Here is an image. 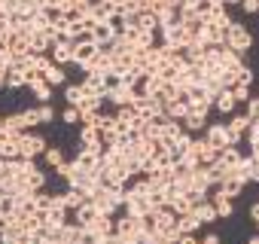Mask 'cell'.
<instances>
[{
  "mask_svg": "<svg viewBox=\"0 0 259 244\" xmlns=\"http://www.w3.org/2000/svg\"><path fill=\"white\" fill-rule=\"evenodd\" d=\"M226 46H229L232 52H238V55H247V52L253 49V34L247 31V25L232 22V25L226 28Z\"/></svg>",
  "mask_w": 259,
  "mask_h": 244,
  "instance_id": "1",
  "label": "cell"
},
{
  "mask_svg": "<svg viewBox=\"0 0 259 244\" xmlns=\"http://www.w3.org/2000/svg\"><path fill=\"white\" fill-rule=\"evenodd\" d=\"M19 150H22V159H40V156L49 150V144H46V138H43V135L25 132V135L19 138Z\"/></svg>",
  "mask_w": 259,
  "mask_h": 244,
  "instance_id": "2",
  "label": "cell"
},
{
  "mask_svg": "<svg viewBox=\"0 0 259 244\" xmlns=\"http://www.w3.org/2000/svg\"><path fill=\"white\" fill-rule=\"evenodd\" d=\"M201 138L210 147H217V150H229L232 147V138H229V126H226V122H207V129H204Z\"/></svg>",
  "mask_w": 259,
  "mask_h": 244,
  "instance_id": "3",
  "label": "cell"
},
{
  "mask_svg": "<svg viewBox=\"0 0 259 244\" xmlns=\"http://www.w3.org/2000/svg\"><path fill=\"white\" fill-rule=\"evenodd\" d=\"M159 40H162L165 46H171V49H183V46L189 43V31H186L183 22H177V25L159 28Z\"/></svg>",
  "mask_w": 259,
  "mask_h": 244,
  "instance_id": "4",
  "label": "cell"
},
{
  "mask_svg": "<svg viewBox=\"0 0 259 244\" xmlns=\"http://www.w3.org/2000/svg\"><path fill=\"white\" fill-rule=\"evenodd\" d=\"M226 126H229V138H232V147H238V144L247 138L250 126H253V119H250L247 113H232V119L226 122Z\"/></svg>",
  "mask_w": 259,
  "mask_h": 244,
  "instance_id": "5",
  "label": "cell"
},
{
  "mask_svg": "<svg viewBox=\"0 0 259 244\" xmlns=\"http://www.w3.org/2000/svg\"><path fill=\"white\" fill-rule=\"evenodd\" d=\"M135 98H138V89L125 86V83H119V86H113V89L107 92V104H113V110H116V107H132Z\"/></svg>",
  "mask_w": 259,
  "mask_h": 244,
  "instance_id": "6",
  "label": "cell"
},
{
  "mask_svg": "<svg viewBox=\"0 0 259 244\" xmlns=\"http://www.w3.org/2000/svg\"><path fill=\"white\" fill-rule=\"evenodd\" d=\"M98 52H101V46H98L95 40H79V43H76V55H73V64H76V67L85 73V70H89V64L95 61V55H98Z\"/></svg>",
  "mask_w": 259,
  "mask_h": 244,
  "instance_id": "7",
  "label": "cell"
},
{
  "mask_svg": "<svg viewBox=\"0 0 259 244\" xmlns=\"http://www.w3.org/2000/svg\"><path fill=\"white\" fill-rule=\"evenodd\" d=\"M49 55H52V61H55V64H61V67H67V64H73V55H76V43H73V40H64V43H55Z\"/></svg>",
  "mask_w": 259,
  "mask_h": 244,
  "instance_id": "8",
  "label": "cell"
},
{
  "mask_svg": "<svg viewBox=\"0 0 259 244\" xmlns=\"http://www.w3.org/2000/svg\"><path fill=\"white\" fill-rule=\"evenodd\" d=\"M210 201H213V208H217V217H220V220H229V217L235 214V198L223 195L217 186H213V192H210Z\"/></svg>",
  "mask_w": 259,
  "mask_h": 244,
  "instance_id": "9",
  "label": "cell"
},
{
  "mask_svg": "<svg viewBox=\"0 0 259 244\" xmlns=\"http://www.w3.org/2000/svg\"><path fill=\"white\" fill-rule=\"evenodd\" d=\"M244 186H247V180H244V177L235 171V174H229V177H226V180H223L217 189H220L223 195H229V198H238V195L244 192Z\"/></svg>",
  "mask_w": 259,
  "mask_h": 244,
  "instance_id": "10",
  "label": "cell"
},
{
  "mask_svg": "<svg viewBox=\"0 0 259 244\" xmlns=\"http://www.w3.org/2000/svg\"><path fill=\"white\" fill-rule=\"evenodd\" d=\"M98 217H101V211H98L92 201H85L82 208H76V211H73V223H76V226H82V229H89Z\"/></svg>",
  "mask_w": 259,
  "mask_h": 244,
  "instance_id": "11",
  "label": "cell"
},
{
  "mask_svg": "<svg viewBox=\"0 0 259 244\" xmlns=\"http://www.w3.org/2000/svg\"><path fill=\"white\" fill-rule=\"evenodd\" d=\"M235 107H238V101H235L232 89H223V92L213 98V110H217V113H223V116H232V113H235Z\"/></svg>",
  "mask_w": 259,
  "mask_h": 244,
  "instance_id": "12",
  "label": "cell"
},
{
  "mask_svg": "<svg viewBox=\"0 0 259 244\" xmlns=\"http://www.w3.org/2000/svg\"><path fill=\"white\" fill-rule=\"evenodd\" d=\"M61 195H64V205H67V211H70V214L89 201V192H85V189H76V186H67Z\"/></svg>",
  "mask_w": 259,
  "mask_h": 244,
  "instance_id": "13",
  "label": "cell"
},
{
  "mask_svg": "<svg viewBox=\"0 0 259 244\" xmlns=\"http://www.w3.org/2000/svg\"><path fill=\"white\" fill-rule=\"evenodd\" d=\"M28 89L34 92V98L40 101V104H52V86L43 79V76H37V79H31L28 83Z\"/></svg>",
  "mask_w": 259,
  "mask_h": 244,
  "instance_id": "14",
  "label": "cell"
},
{
  "mask_svg": "<svg viewBox=\"0 0 259 244\" xmlns=\"http://www.w3.org/2000/svg\"><path fill=\"white\" fill-rule=\"evenodd\" d=\"M186 113H189V98H186V95H180L177 101H171V104L165 107V116H168V119H177V122H183Z\"/></svg>",
  "mask_w": 259,
  "mask_h": 244,
  "instance_id": "15",
  "label": "cell"
},
{
  "mask_svg": "<svg viewBox=\"0 0 259 244\" xmlns=\"http://www.w3.org/2000/svg\"><path fill=\"white\" fill-rule=\"evenodd\" d=\"M192 214L198 217V223H201V226H207V223H217V220H220V217H217V208H213V201H210V198L198 201Z\"/></svg>",
  "mask_w": 259,
  "mask_h": 244,
  "instance_id": "16",
  "label": "cell"
},
{
  "mask_svg": "<svg viewBox=\"0 0 259 244\" xmlns=\"http://www.w3.org/2000/svg\"><path fill=\"white\" fill-rule=\"evenodd\" d=\"M238 174L247 180V183H259V162L253 156H244L241 165H238Z\"/></svg>",
  "mask_w": 259,
  "mask_h": 244,
  "instance_id": "17",
  "label": "cell"
},
{
  "mask_svg": "<svg viewBox=\"0 0 259 244\" xmlns=\"http://www.w3.org/2000/svg\"><path fill=\"white\" fill-rule=\"evenodd\" d=\"M183 129H186L189 135H204V129H207V116H201V113H186Z\"/></svg>",
  "mask_w": 259,
  "mask_h": 244,
  "instance_id": "18",
  "label": "cell"
},
{
  "mask_svg": "<svg viewBox=\"0 0 259 244\" xmlns=\"http://www.w3.org/2000/svg\"><path fill=\"white\" fill-rule=\"evenodd\" d=\"M43 79H46L52 89H64V86H67V70H64L61 64H52V67L43 73Z\"/></svg>",
  "mask_w": 259,
  "mask_h": 244,
  "instance_id": "19",
  "label": "cell"
},
{
  "mask_svg": "<svg viewBox=\"0 0 259 244\" xmlns=\"http://www.w3.org/2000/svg\"><path fill=\"white\" fill-rule=\"evenodd\" d=\"M73 162H76L82 171H101V156H95V153H89V150H79Z\"/></svg>",
  "mask_w": 259,
  "mask_h": 244,
  "instance_id": "20",
  "label": "cell"
},
{
  "mask_svg": "<svg viewBox=\"0 0 259 244\" xmlns=\"http://www.w3.org/2000/svg\"><path fill=\"white\" fill-rule=\"evenodd\" d=\"M0 159H10V162L22 159V150H19V138H4V141H0Z\"/></svg>",
  "mask_w": 259,
  "mask_h": 244,
  "instance_id": "21",
  "label": "cell"
},
{
  "mask_svg": "<svg viewBox=\"0 0 259 244\" xmlns=\"http://www.w3.org/2000/svg\"><path fill=\"white\" fill-rule=\"evenodd\" d=\"M85 101V92H82V86L79 83H67L64 86V104H70V107H79Z\"/></svg>",
  "mask_w": 259,
  "mask_h": 244,
  "instance_id": "22",
  "label": "cell"
},
{
  "mask_svg": "<svg viewBox=\"0 0 259 244\" xmlns=\"http://www.w3.org/2000/svg\"><path fill=\"white\" fill-rule=\"evenodd\" d=\"M241 159H244V153H241L238 147H229V150H223V153H220V162H223V165H226L229 171H238Z\"/></svg>",
  "mask_w": 259,
  "mask_h": 244,
  "instance_id": "23",
  "label": "cell"
},
{
  "mask_svg": "<svg viewBox=\"0 0 259 244\" xmlns=\"http://www.w3.org/2000/svg\"><path fill=\"white\" fill-rule=\"evenodd\" d=\"M177 229H180L183 235H195V232L201 229V223H198L195 214H183V217H177Z\"/></svg>",
  "mask_w": 259,
  "mask_h": 244,
  "instance_id": "24",
  "label": "cell"
},
{
  "mask_svg": "<svg viewBox=\"0 0 259 244\" xmlns=\"http://www.w3.org/2000/svg\"><path fill=\"white\" fill-rule=\"evenodd\" d=\"M28 86V73H22V70H10L7 73V83H4V89H25Z\"/></svg>",
  "mask_w": 259,
  "mask_h": 244,
  "instance_id": "25",
  "label": "cell"
},
{
  "mask_svg": "<svg viewBox=\"0 0 259 244\" xmlns=\"http://www.w3.org/2000/svg\"><path fill=\"white\" fill-rule=\"evenodd\" d=\"M43 162H46L49 168H58V165H64L67 159H64V150H61V147H49V150L43 153Z\"/></svg>",
  "mask_w": 259,
  "mask_h": 244,
  "instance_id": "26",
  "label": "cell"
},
{
  "mask_svg": "<svg viewBox=\"0 0 259 244\" xmlns=\"http://www.w3.org/2000/svg\"><path fill=\"white\" fill-rule=\"evenodd\" d=\"M22 119H25V129H28V132H31V129H37V126H43V122H40V110H37V107L22 110Z\"/></svg>",
  "mask_w": 259,
  "mask_h": 244,
  "instance_id": "27",
  "label": "cell"
},
{
  "mask_svg": "<svg viewBox=\"0 0 259 244\" xmlns=\"http://www.w3.org/2000/svg\"><path fill=\"white\" fill-rule=\"evenodd\" d=\"M58 116H61V122H64V126H76V122H79V107H70V104H64V110H61Z\"/></svg>",
  "mask_w": 259,
  "mask_h": 244,
  "instance_id": "28",
  "label": "cell"
},
{
  "mask_svg": "<svg viewBox=\"0 0 259 244\" xmlns=\"http://www.w3.org/2000/svg\"><path fill=\"white\" fill-rule=\"evenodd\" d=\"M37 110H40V122H43V126H49V122L58 119V113H55L52 104H37Z\"/></svg>",
  "mask_w": 259,
  "mask_h": 244,
  "instance_id": "29",
  "label": "cell"
},
{
  "mask_svg": "<svg viewBox=\"0 0 259 244\" xmlns=\"http://www.w3.org/2000/svg\"><path fill=\"white\" fill-rule=\"evenodd\" d=\"M46 180H49V177H46V171H40V168H37V171H34L31 177H28V183H31V189H34V192L46 189Z\"/></svg>",
  "mask_w": 259,
  "mask_h": 244,
  "instance_id": "30",
  "label": "cell"
},
{
  "mask_svg": "<svg viewBox=\"0 0 259 244\" xmlns=\"http://www.w3.org/2000/svg\"><path fill=\"white\" fill-rule=\"evenodd\" d=\"M141 28H144V31H159L156 13H141Z\"/></svg>",
  "mask_w": 259,
  "mask_h": 244,
  "instance_id": "31",
  "label": "cell"
},
{
  "mask_svg": "<svg viewBox=\"0 0 259 244\" xmlns=\"http://www.w3.org/2000/svg\"><path fill=\"white\" fill-rule=\"evenodd\" d=\"M16 174H13V162L10 159H0V183H7V180H13Z\"/></svg>",
  "mask_w": 259,
  "mask_h": 244,
  "instance_id": "32",
  "label": "cell"
},
{
  "mask_svg": "<svg viewBox=\"0 0 259 244\" xmlns=\"http://www.w3.org/2000/svg\"><path fill=\"white\" fill-rule=\"evenodd\" d=\"M232 95H235V101H238V104H247V101L253 98V95H250V86H235V89H232Z\"/></svg>",
  "mask_w": 259,
  "mask_h": 244,
  "instance_id": "33",
  "label": "cell"
},
{
  "mask_svg": "<svg viewBox=\"0 0 259 244\" xmlns=\"http://www.w3.org/2000/svg\"><path fill=\"white\" fill-rule=\"evenodd\" d=\"M235 76H238V86H253V70H250L247 64H244V67H241Z\"/></svg>",
  "mask_w": 259,
  "mask_h": 244,
  "instance_id": "34",
  "label": "cell"
},
{
  "mask_svg": "<svg viewBox=\"0 0 259 244\" xmlns=\"http://www.w3.org/2000/svg\"><path fill=\"white\" fill-rule=\"evenodd\" d=\"M241 10H244L247 16H256V13H259V0H241Z\"/></svg>",
  "mask_w": 259,
  "mask_h": 244,
  "instance_id": "35",
  "label": "cell"
},
{
  "mask_svg": "<svg viewBox=\"0 0 259 244\" xmlns=\"http://www.w3.org/2000/svg\"><path fill=\"white\" fill-rule=\"evenodd\" d=\"M244 113H247L250 119H259V98H250V101H247V110H244Z\"/></svg>",
  "mask_w": 259,
  "mask_h": 244,
  "instance_id": "36",
  "label": "cell"
},
{
  "mask_svg": "<svg viewBox=\"0 0 259 244\" xmlns=\"http://www.w3.org/2000/svg\"><path fill=\"white\" fill-rule=\"evenodd\" d=\"M101 244H125V238L113 232V235H107V238H101Z\"/></svg>",
  "mask_w": 259,
  "mask_h": 244,
  "instance_id": "37",
  "label": "cell"
},
{
  "mask_svg": "<svg viewBox=\"0 0 259 244\" xmlns=\"http://www.w3.org/2000/svg\"><path fill=\"white\" fill-rule=\"evenodd\" d=\"M147 244H177V241H168V238H165L162 232H156V235H153V238H150Z\"/></svg>",
  "mask_w": 259,
  "mask_h": 244,
  "instance_id": "38",
  "label": "cell"
},
{
  "mask_svg": "<svg viewBox=\"0 0 259 244\" xmlns=\"http://www.w3.org/2000/svg\"><path fill=\"white\" fill-rule=\"evenodd\" d=\"M177 244H201V241H198L195 235H180V238H177Z\"/></svg>",
  "mask_w": 259,
  "mask_h": 244,
  "instance_id": "39",
  "label": "cell"
},
{
  "mask_svg": "<svg viewBox=\"0 0 259 244\" xmlns=\"http://www.w3.org/2000/svg\"><path fill=\"white\" fill-rule=\"evenodd\" d=\"M250 220H253V223L259 220V201H253V205H250Z\"/></svg>",
  "mask_w": 259,
  "mask_h": 244,
  "instance_id": "40",
  "label": "cell"
},
{
  "mask_svg": "<svg viewBox=\"0 0 259 244\" xmlns=\"http://www.w3.org/2000/svg\"><path fill=\"white\" fill-rule=\"evenodd\" d=\"M247 244H259V235H253V238H250V241H247Z\"/></svg>",
  "mask_w": 259,
  "mask_h": 244,
  "instance_id": "41",
  "label": "cell"
},
{
  "mask_svg": "<svg viewBox=\"0 0 259 244\" xmlns=\"http://www.w3.org/2000/svg\"><path fill=\"white\" fill-rule=\"evenodd\" d=\"M0 129H4V116H0Z\"/></svg>",
  "mask_w": 259,
  "mask_h": 244,
  "instance_id": "42",
  "label": "cell"
},
{
  "mask_svg": "<svg viewBox=\"0 0 259 244\" xmlns=\"http://www.w3.org/2000/svg\"><path fill=\"white\" fill-rule=\"evenodd\" d=\"M256 229H259V220H256Z\"/></svg>",
  "mask_w": 259,
  "mask_h": 244,
  "instance_id": "43",
  "label": "cell"
},
{
  "mask_svg": "<svg viewBox=\"0 0 259 244\" xmlns=\"http://www.w3.org/2000/svg\"><path fill=\"white\" fill-rule=\"evenodd\" d=\"M201 244H204V241H201Z\"/></svg>",
  "mask_w": 259,
  "mask_h": 244,
  "instance_id": "44",
  "label": "cell"
}]
</instances>
